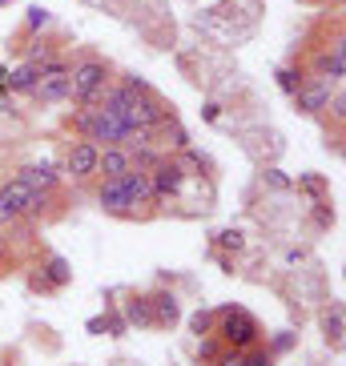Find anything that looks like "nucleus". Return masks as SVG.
Returning <instances> with one entry per match:
<instances>
[{
  "label": "nucleus",
  "mask_w": 346,
  "mask_h": 366,
  "mask_svg": "<svg viewBox=\"0 0 346 366\" xmlns=\"http://www.w3.org/2000/svg\"><path fill=\"white\" fill-rule=\"evenodd\" d=\"M109 85V65L105 61H97V56H85L81 65L69 69V101H76V105H97L101 93H105Z\"/></svg>",
  "instance_id": "obj_2"
},
{
  "label": "nucleus",
  "mask_w": 346,
  "mask_h": 366,
  "mask_svg": "<svg viewBox=\"0 0 346 366\" xmlns=\"http://www.w3.org/2000/svg\"><path fill=\"white\" fill-rule=\"evenodd\" d=\"M314 69H318V76H326V81H342V73H346L342 44H330V53L318 56V61H314Z\"/></svg>",
  "instance_id": "obj_14"
},
{
  "label": "nucleus",
  "mask_w": 346,
  "mask_h": 366,
  "mask_svg": "<svg viewBox=\"0 0 346 366\" xmlns=\"http://www.w3.org/2000/svg\"><path fill=\"white\" fill-rule=\"evenodd\" d=\"M217 246H222V249H234V254H238V249L246 246V237H242V229H222V234H217Z\"/></svg>",
  "instance_id": "obj_22"
},
{
  "label": "nucleus",
  "mask_w": 346,
  "mask_h": 366,
  "mask_svg": "<svg viewBox=\"0 0 346 366\" xmlns=\"http://www.w3.org/2000/svg\"><path fill=\"white\" fill-rule=\"evenodd\" d=\"M97 202H101V209H109V214H129L133 205H129V194H125V182L121 177H105V185L97 189Z\"/></svg>",
  "instance_id": "obj_7"
},
{
  "label": "nucleus",
  "mask_w": 346,
  "mask_h": 366,
  "mask_svg": "<svg viewBox=\"0 0 346 366\" xmlns=\"http://www.w3.org/2000/svg\"><path fill=\"white\" fill-rule=\"evenodd\" d=\"M217 334H222V342L234 346V350H249V346H258V338H262L254 314H246V310H226Z\"/></svg>",
  "instance_id": "obj_3"
},
{
  "label": "nucleus",
  "mask_w": 346,
  "mask_h": 366,
  "mask_svg": "<svg viewBox=\"0 0 346 366\" xmlns=\"http://www.w3.org/2000/svg\"><path fill=\"white\" fill-rule=\"evenodd\" d=\"M298 189H306L314 202H326V177H318V173H302L298 177Z\"/></svg>",
  "instance_id": "obj_19"
},
{
  "label": "nucleus",
  "mask_w": 346,
  "mask_h": 366,
  "mask_svg": "<svg viewBox=\"0 0 346 366\" xmlns=\"http://www.w3.org/2000/svg\"><path fill=\"white\" fill-rule=\"evenodd\" d=\"M197 358H209V362H214V358H217V346H214V342H202V346H197Z\"/></svg>",
  "instance_id": "obj_29"
},
{
  "label": "nucleus",
  "mask_w": 346,
  "mask_h": 366,
  "mask_svg": "<svg viewBox=\"0 0 346 366\" xmlns=\"http://www.w3.org/2000/svg\"><path fill=\"white\" fill-rule=\"evenodd\" d=\"M149 185H153V197H177L182 185H185V165L162 157V162L149 169Z\"/></svg>",
  "instance_id": "obj_4"
},
{
  "label": "nucleus",
  "mask_w": 346,
  "mask_h": 366,
  "mask_svg": "<svg viewBox=\"0 0 346 366\" xmlns=\"http://www.w3.org/2000/svg\"><path fill=\"white\" fill-rule=\"evenodd\" d=\"M29 189H41V194H53L56 189V182H61V169L56 165H49V162H41V165H24L21 173H16Z\"/></svg>",
  "instance_id": "obj_8"
},
{
  "label": "nucleus",
  "mask_w": 346,
  "mask_h": 366,
  "mask_svg": "<svg viewBox=\"0 0 346 366\" xmlns=\"http://www.w3.org/2000/svg\"><path fill=\"white\" fill-rule=\"evenodd\" d=\"M242 355H246V350H234V346H226V350H217L214 362H217V366H242Z\"/></svg>",
  "instance_id": "obj_24"
},
{
  "label": "nucleus",
  "mask_w": 346,
  "mask_h": 366,
  "mask_svg": "<svg viewBox=\"0 0 346 366\" xmlns=\"http://www.w3.org/2000/svg\"><path fill=\"white\" fill-rule=\"evenodd\" d=\"M302 81H306L302 73H294V69H278V85H282V93H290V97H294V93L302 89Z\"/></svg>",
  "instance_id": "obj_20"
},
{
  "label": "nucleus",
  "mask_w": 346,
  "mask_h": 366,
  "mask_svg": "<svg viewBox=\"0 0 346 366\" xmlns=\"http://www.w3.org/2000/svg\"><path fill=\"white\" fill-rule=\"evenodd\" d=\"M33 97L44 101V105L65 101V97H69V73H65V76H41V81L33 85Z\"/></svg>",
  "instance_id": "obj_12"
},
{
  "label": "nucleus",
  "mask_w": 346,
  "mask_h": 366,
  "mask_svg": "<svg viewBox=\"0 0 346 366\" xmlns=\"http://www.w3.org/2000/svg\"><path fill=\"white\" fill-rule=\"evenodd\" d=\"M242 366H274V355H270V350H258V346H249L246 355H242Z\"/></svg>",
  "instance_id": "obj_21"
},
{
  "label": "nucleus",
  "mask_w": 346,
  "mask_h": 366,
  "mask_svg": "<svg viewBox=\"0 0 346 366\" xmlns=\"http://www.w3.org/2000/svg\"><path fill=\"white\" fill-rule=\"evenodd\" d=\"M4 249H9V242H4V237H0V258H4Z\"/></svg>",
  "instance_id": "obj_30"
},
{
  "label": "nucleus",
  "mask_w": 346,
  "mask_h": 366,
  "mask_svg": "<svg viewBox=\"0 0 346 366\" xmlns=\"http://www.w3.org/2000/svg\"><path fill=\"white\" fill-rule=\"evenodd\" d=\"M121 182H125V194H129V205H145L153 197V185H149V173L145 169H125L121 173Z\"/></svg>",
  "instance_id": "obj_10"
},
{
  "label": "nucleus",
  "mask_w": 346,
  "mask_h": 366,
  "mask_svg": "<svg viewBox=\"0 0 346 366\" xmlns=\"http://www.w3.org/2000/svg\"><path fill=\"white\" fill-rule=\"evenodd\" d=\"M125 169H129V149L105 145V149L97 153V173H105V177H121Z\"/></svg>",
  "instance_id": "obj_11"
},
{
  "label": "nucleus",
  "mask_w": 346,
  "mask_h": 366,
  "mask_svg": "<svg viewBox=\"0 0 346 366\" xmlns=\"http://www.w3.org/2000/svg\"><path fill=\"white\" fill-rule=\"evenodd\" d=\"M97 145H93V141H76L73 149H69V157H65V173L69 177H73V182H89V177H93V173H97Z\"/></svg>",
  "instance_id": "obj_5"
},
{
  "label": "nucleus",
  "mask_w": 346,
  "mask_h": 366,
  "mask_svg": "<svg viewBox=\"0 0 346 366\" xmlns=\"http://www.w3.org/2000/svg\"><path fill=\"white\" fill-rule=\"evenodd\" d=\"M290 346H294V334H278V338H274V350H270V355H286Z\"/></svg>",
  "instance_id": "obj_25"
},
{
  "label": "nucleus",
  "mask_w": 346,
  "mask_h": 366,
  "mask_svg": "<svg viewBox=\"0 0 346 366\" xmlns=\"http://www.w3.org/2000/svg\"><path fill=\"white\" fill-rule=\"evenodd\" d=\"M41 24H49V12L33 9V12H29V29H41Z\"/></svg>",
  "instance_id": "obj_27"
},
{
  "label": "nucleus",
  "mask_w": 346,
  "mask_h": 366,
  "mask_svg": "<svg viewBox=\"0 0 346 366\" xmlns=\"http://www.w3.org/2000/svg\"><path fill=\"white\" fill-rule=\"evenodd\" d=\"M41 278L49 282V290H61V286H69L73 269H69V262H65V258H53V262H49V269H44Z\"/></svg>",
  "instance_id": "obj_17"
},
{
  "label": "nucleus",
  "mask_w": 346,
  "mask_h": 366,
  "mask_svg": "<svg viewBox=\"0 0 346 366\" xmlns=\"http://www.w3.org/2000/svg\"><path fill=\"white\" fill-rule=\"evenodd\" d=\"M69 125H73L85 141H93L97 149H105V145H121V133H125V121L113 117V113L101 109V105H85L81 113L69 117Z\"/></svg>",
  "instance_id": "obj_1"
},
{
  "label": "nucleus",
  "mask_w": 346,
  "mask_h": 366,
  "mask_svg": "<svg viewBox=\"0 0 346 366\" xmlns=\"http://www.w3.org/2000/svg\"><path fill=\"white\" fill-rule=\"evenodd\" d=\"M125 322H129V326H153V306H149V298H133L129 306H125Z\"/></svg>",
  "instance_id": "obj_16"
},
{
  "label": "nucleus",
  "mask_w": 346,
  "mask_h": 366,
  "mask_svg": "<svg viewBox=\"0 0 346 366\" xmlns=\"http://www.w3.org/2000/svg\"><path fill=\"white\" fill-rule=\"evenodd\" d=\"M322 330H326V342L330 346H338L342 342V306H330V310H326V318H322Z\"/></svg>",
  "instance_id": "obj_18"
},
{
  "label": "nucleus",
  "mask_w": 346,
  "mask_h": 366,
  "mask_svg": "<svg viewBox=\"0 0 346 366\" xmlns=\"http://www.w3.org/2000/svg\"><path fill=\"white\" fill-rule=\"evenodd\" d=\"M149 306H153V326H173L177 318H182V306H177V298L173 294H153L149 298Z\"/></svg>",
  "instance_id": "obj_13"
},
{
  "label": "nucleus",
  "mask_w": 346,
  "mask_h": 366,
  "mask_svg": "<svg viewBox=\"0 0 346 366\" xmlns=\"http://www.w3.org/2000/svg\"><path fill=\"white\" fill-rule=\"evenodd\" d=\"M12 222H16V214H12V209H9L4 202H0V229H9Z\"/></svg>",
  "instance_id": "obj_28"
},
{
  "label": "nucleus",
  "mask_w": 346,
  "mask_h": 366,
  "mask_svg": "<svg viewBox=\"0 0 346 366\" xmlns=\"http://www.w3.org/2000/svg\"><path fill=\"white\" fill-rule=\"evenodd\" d=\"M314 217H318V226H335V214L326 209V202H318V209H314Z\"/></svg>",
  "instance_id": "obj_26"
},
{
  "label": "nucleus",
  "mask_w": 346,
  "mask_h": 366,
  "mask_svg": "<svg viewBox=\"0 0 346 366\" xmlns=\"http://www.w3.org/2000/svg\"><path fill=\"white\" fill-rule=\"evenodd\" d=\"M33 194H36V189H29V185L21 182V177H12V182L0 185V202L9 205V209H12L16 217L29 214V202H33Z\"/></svg>",
  "instance_id": "obj_9"
},
{
  "label": "nucleus",
  "mask_w": 346,
  "mask_h": 366,
  "mask_svg": "<svg viewBox=\"0 0 346 366\" xmlns=\"http://www.w3.org/2000/svg\"><path fill=\"white\" fill-rule=\"evenodd\" d=\"M294 101H298L302 113H318V109H326L330 105V81H326V76H318V81H302V89L294 93Z\"/></svg>",
  "instance_id": "obj_6"
},
{
  "label": "nucleus",
  "mask_w": 346,
  "mask_h": 366,
  "mask_svg": "<svg viewBox=\"0 0 346 366\" xmlns=\"http://www.w3.org/2000/svg\"><path fill=\"white\" fill-rule=\"evenodd\" d=\"M36 81H41V69H36V61L21 65L16 73H4V85H9V93H33Z\"/></svg>",
  "instance_id": "obj_15"
},
{
  "label": "nucleus",
  "mask_w": 346,
  "mask_h": 366,
  "mask_svg": "<svg viewBox=\"0 0 346 366\" xmlns=\"http://www.w3.org/2000/svg\"><path fill=\"white\" fill-rule=\"evenodd\" d=\"M209 326H214V314H206V310H197L194 318H189V330H194L197 338H206V334H209Z\"/></svg>",
  "instance_id": "obj_23"
}]
</instances>
